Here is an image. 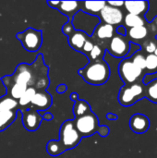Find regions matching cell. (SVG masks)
Masks as SVG:
<instances>
[{
	"label": "cell",
	"instance_id": "cell-1",
	"mask_svg": "<svg viewBox=\"0 0 157 158\" xmlns=\"http://www.w3.org/2000/svg\"><path fill=\"white\" fill-rule=\"evenodd\" d=\"M79 75L89 84L103 85L110 77V69L107 63L103 59L91 61L79 70Z\"/></svg>",
	"mask_w": 157,
	"mask_h": 158
},
{
	"label": "cell",
	"instance_id": "cell-2",
	"mask_svg": "<svg viewBox=\"0 0 157 158\" xmlns=\"http://www.w3.org/2000/svg\"><path fill=\"white\" fill-rule=\"evenodd\" d=\"M81 140V136L77 131L74 121L66 120L60 127L58 140L62 143L66 151L75 148L80 143Z\"/></svg>",
	"mask_w": 157,
	"mask_h": 158
},
{
	"label": "cell",
	"instance_id": "cell-3",
	"mask_svg": "<svg viewBox=\"0 0 157 158\" xmlns=\"http://www.w3.org/2000/svg\"><path fill=\"white\" fill-rule=\"evenodd\" d=\"M144 88L140 83L124 85L118 94V102L123 106H130L144 98Z\"/></svg>",
	"mask_w": 157,
	"mask_h": 158
},
{
	"label": "cell",
	"instance_id": "cell-4",
	"mask_svg": "<svg viewBox=\"0 0 157 158\" xmlns=\"http://www.w3.org/2000/svg\"><path fill=\"white\" fill-rule=\"evenodd\" d=\"M16 37L20 41L21 45L28 52H36L42 46L43 34L40 30L28 28L24 31L18 32Z\"/></svg>",
	"mask_w": 157,
	"mask_h": 158
},
{
	"label": "cell",
	"instance_id": "cell-5",
	"mask_svg": "<svg viewBox=\"0 0 157 158\" xmlns=\"http://www.w3.org/2000/svg\"><path fill=\"white\" fill-rule=\"evenodd\" d=\"M98 17L92 16L81 10L77 12L71 19V24L75 31H81L85 32L88 36L93 33L94 29L100 23Z\"/></svg>",
	"mask_w": 157,
	"mask_h": 158
},
{
	"label": "cell",
	"instance_id": "cell-6",
	"mask_svg": "<svg viewBox=\"0 0 157 158\" xmlns=\"http://www.w3.org/2000/svg\"><path fill=\"white\" fill-rule=\"evenodd\" d=\"M74 124L81 134V138L82 137H89L93 135L95 132H97V130L99 128V120L96 115L93 112L82 116L81 118H75Z\"/></svg>",
	"mask_w": 157,
	"mask_h": 158
},
{
	"label": "cell",
	"instance_id": "cell-7",
	"mask_svg": "<svg viewBox=\"0 0 157 158\" xmlns=\"http://www.w3.org/2000/svg\"><path fill=\"white\" fill-rule=\"evenodd\" d=\"M118 73L125 85L135 83L142 76L143 70L135 66L130 57L124 58L118 65Z\"/></svg>",
	"mask_w": 157,
	"mask_h": 158
},
{
	"label": "cell",
	"instance_id": "cell-8",
	"mask_svg": "<svg viewBox=\"0 0 157 158\" xmlns=\"http://www.w3.org/2000/svg\"><path fill=\"white\" fill-rule=\"evenodd\" d=\"M34 74H35V71L33 69V66L22 63L17 67L12 76H8V79L12 82L19 83L29 88V87H33L35 83Z\"/></svg>",
	"mask_w": 157,
	"mask_h": 158
},
{
	"label": "cell",
	"instance_id": "cell-9",
	"mask_svg": "<svg viewBox=\"0 0 157 158\" xmlns=\"http://www.w3.org/2000/svg\"><path fill=\"white\" fill-rule=\"evenodd\" d=\"M107 51L117 58H124L128 56L130 49V43L126 36L115 34L108 42Z\"/></svg>",
	"mask_w": 157,
	"mask_h": 158
},
{
	"label": "cell",
	"instance_id": "cell-10",
	"mask_svg": "<svg viewBox=\"0 0 157 158\" xmlns=\"http://www.w3.org/2000/svg\"><path fill=\"white\" fill-rule=\"evenodd\" d=\"M124 16L121 9L113 7L109 5H105V7L99 13V19L103 23L109 24L112 26L119 25L123 21Z\"/></svg>",
	"mask_w": 157,
	"mask_h": 158
},
{
	"label": "cell",
	"instance_id": "cell-11",
	"mask_svg": "<svg viewBox=\"0 0 157 158\" xmlns=\"http://www.w3.org/2000/svg\"><path fill=\"white\" fill-rule=\"evenodd\" d=\"M20 111L22 115L21 120H22L23 127L29 131H37L40 128L41 123L43 121V118L39 114V112L30 107Z\"/></svg>",
	"mask_w": 157,
	"mask_h": 158
},
{
	"label": "cell",
	"instance_id": "cell-12",
	"mask_svg": "<svg viewBox=\"0 0 157 158\" xmlns=\"http://www.w3.org/2000/svg\"><path fill=\"white\" fill-rule=\"evenodd\" d=\"M52 105V96L46 91H38L34 94L30 108H32L38 112L47 110Z\"/></svg>",
	"mask_w": 157,
	"mask_h": 158
},
{
	"label": "cell",
	"instance_id": "cell-13",
	"mask_svg": "<svg viewBox=\"0 0 157 158\" xmlns=\"http://www.w3.org/2000/svg\"><path fill=\"white\" fill-rule=\"evenodd\" d=\"M150 127V120L148 117L143 114H135L130 119V130L137 133L143 134L145 133Z\"/></svg>",
	"mask_w": 157,
	"mask_h": 158
},
{
	"label": "cell",
	"instance_id": "cell-14",
	"mask_svg": "<svg viewBox=\"0 0 157 158\" xmlns=\"http://www.w3.org/2000/svg\"><path fill=\"white\" fill-rule=\"evenodd\" d=\"M62 14L68 18V21H71L72 18L77 12L81 10V2L80 1H59V4L56 7Z\"/></svg>",
	"mask_w": 157,
	"mask_h": 158
},
{
	"label": "cell",
	"instance_id": "cell-15",
	"mask_svg": "<svg viewBox=\"0 0 157 158\" xmlns=\"http://www.w3.org/2000/svg\"><path fill=\"white\" fill-rule=\"evenodd\" d=\"M115 31L116 30L114 26L100 22L94 29L93 33L92 35L93 39L104 42V41H109L115 35Z\"/></svg>",
	"mask_w": 157,
	"mask_h": 158
},
{
	"label": "cell",
	"instance_id": "cell-16",
	"mask_svg": "<svg viewBox=\"0 0 157 158\" xmlns=\"http://www.w3.org/2000/svg\"><path fill=\"white\" fill-rule=\"evenodd\" d=\"M124 6L129 14H133L142 17H143V15L149 9L148 1H126L124 2Z\"/></svg>",
	"mask_w": 157,
	"mask_h": 158
},
{
	"label": "cell",
	"instance_id": "cell-17",
	"mask_svg": "<svg viewBox=\"0 0 157 158\" xmlns=\"http://www.w3.org/2000/svg\"><path fill=\"white\" fill-rule=\"evenodd\" d=\"M88 39H89V36L85 32L81 31H74L68 37V42L71 48H73L74 50L78 52H81L84 43Z\"/></svg>",
	"mask_w": 157,
	"mask_h": 158
},
{
	"label": "cell",
	"instance_id": "cell-18",
	"mask_svg": "<svg viewBox=\"0 0 157 158\" xmlns=\"http://www.w3.org/2000/svg\"><path fill=\"white\" fill-rule=\"evenodd\" d=\"M106 2L105 1H85L81 2V11L92 16L98 17L101 10L105 7Z\"/></svg>",
	"mask_w": 157,
	"mask_h": 158
},
{
	"label": "cell",
	"instance_id": "cell-19",
	"mask_svg": "<svg viewBox=\"0 0 157 158\" xmlns=\"http://www.w3.org/2000/svg\"><path fill=\"white\" fill-rule=\"evenodd\" d=\"M148 30L149 29L146 27V25L130 28L127 31L126 37L129 39V41L130 40L132 42L142 41V40H144L148 36Z\"/></svg>",
	"mask_w": 157,
	"mask_h": 158
},
{
	"label": "cell",
	"instance_id": "cell-20",
	"mask_svg": "<svg viewBox=\"0 0 157 158\" xmlns=\"http://www.w3.org/2000/svg\"><path fill=\"white\" fill-rule=\"evenodd\" d=\"M18 111H0V131L6 130L17 118Z\"/></svg>",
	"mask_w": 157,
	"mask_h": 158
},
{
	"label": "cell",
	"instance_id": "cell-21",
	"mask_svg": "<svg viewBox=\"0 0 157 158\" xmlns=\"http://www.w3.org/2000/svg\"><path fill=\"white\" fill-rule=\"evenodd\" d=\"M91 112H92L91 106H90V105L86 101L79 99L77 102L74 103L73 114H74L75 118H81L82 116H85V115H87V114H89Z\"/></svg>",
	"mask_w": 157,
	"mask_h": 158
},
{
	"label": "cell",
	"instance_id": "cell-22",
	"mask_svg": "<svg viewBox=\"0 0 157 158\" xmlns=\"http://www.w3.org/2000/svg\"><path fill=\"white\" fill-rule=\"evenodd\" d=\"M124 24L130 28H135V27H139V26H144L146 25V19H144V17L142 16H137V15H133V14H127L124 17Z\"/></svg>",
	"mask_w": 157,
	"mask_h": 158
},
{
	"label": "cell",
	"instance_id": "cell-23",
	"mask_svg": "<svg viewBox=\"0 0 157 158\" xmlns=\"http://www.w3.org/2000/svg\"><path fill=\"white\" fill-rule=\"evenodd\" d=\"M18 101L11 98L7 94L0 97V111H18Z\"/></svg>",
	"mask_w": 157,
	"mask_h": 158
},
{
	"label": "cell",
	"instance_id": "cell-24",
	"mask_svg": "<svg viewBox=\"0 0 157 158\" xmlns=\"http://www.w3.org/2000/svg\"><path fill=\"white\" fill-rule=\"evenodd\" d=\"M46 151L51 156H58L66 152V149L58 140H51L46 144Z\"/></svg>",
	"mask_w": 157,
	"mask_h": 158
},
{
	"label": "cell",
	"instance_id": "cell-25",
	"mask_svg": "<svg viewBox=\"0 0 157 158\" xmlns=\"http://www.w3.org/2000/svg\"><path fill=\"white\" fill-rule=\"evenodd\" d=\"M36 90L33 88V87H29L27 88V90L24 92V94H22V96L19 99L18 101V104H19V108H21V107H27L29 108L30 106V104L34 96V94H36Z\"/></svg>",
	"mask_w": 157,
	"mask_h": 158
},
{
	"label": "cell",
	"instance_id": "cell-26",
	"mask_svg": "<svg viewBox=\"0 0 157 158\" xmlns=\"http://www.w3.org/2000/svg\"><path fill=\"white\" fill-rule=\"evenodd\" d=\"M144 96L151 102L157 104V79L146 85L144 88Z\"/></svg>",
	"mask_w": 157,
	"mask_h": 158
},
{
	"label": "cell",
	"instance_id": "cell-27",
	"mask_svg": "<svg viewBox=\"0 0 157 158\" xmlns=\"http://www.w3.org/2000/svg\"><path fill=\"white\" fill-rule=\"evenodd\" d=\"M104 55H105V50L99 44H94L93 48L92 49V51L89 53V55L87 56L89 58V62H91V61H96V60L103 59Z\"/></svg>",
	"mask_w": 157,
	"mask_h": 158
},
{
	"label": "cell",
	"instance_id": "cell-28",
	"mask_svg": "<svg viewBox=\"0 0 157 158\" xmlns=\"http://www.w3.org/2000/svg\"><path fill=\"white\" fill-rule=\"evenodd\" d=\"M130 58L132 63L138 68H140L142 70L145 69V56L142 53V51L135 52Z\"/></svg>",
	"mask_w": 157,
	"mask_h": 158
},
{
	"label": "cell",
	"instance_id": "cell-29",
	"mask_svg": "<svg viewBox=\"0 0 157 158\" xmlns=\"http://www.w3.org/2000/svg\"><path fill=\"white\" fill-rule=\"evenodd\" d=\"M145 69L149 72L157 71V56L151 54L145 56Z\"/></svg>",
	"mask_w": 157,
	"mask_h": 158
},
{
	"label": "cell",
	"instance_id": "cell-30",
	"mask_svg": "<svg viewBox=\"0 0 157 158\" xmlns=\"http://www.w3.org/2000/svg\"><path fill=\"white\" fill-rule=\"evenodd\" d=\"M94 44H95L93 42V40L88 39V40L84 43V44H83V46H82V49H81V53H83L84 55L88 56L89 53H90V52L92 51V49L93 48Z\"/></svg>",
	"mask_w": 157,
	"mask_h": 158
},
{
	"label": "cell",
	"instance_id": "cell-31",
	"mask_svg": "<svg viewBox=\"0 0 157 158\" xmlns=\"http://www.w3.org/2000/svg\"><path fill=\"white\" fill-rule=\"evenodd\" d=\"M146 45H144V48H145V51L148 53V55H151V54H155V50L157 48V44L153 42V41H148L146 44Z\"/></svg>",
	"mask_w": 157,
	"mask_h": 158
},
{
	"label": "cell",
	"instance_id": "cell-32",
	"mask_svg": "<svg viewBox=\"0 0 157 158\" xmlns=\"http://www.w3.org/2000/svg\"><path fill=\"white\" fill-rule=\"evenodd\" d=\"M75 30H74V28H73V26H72V24H71V21H68L63 27H62V31H63V33L66 35V36H69L73 31H74Z\"/></svg>",
	"mask_w": 157,
	"mask_h": 158
},
{
	"label": "cell",
	"instance_id": "cell-33",
	"mask_svg": "<svg viewBox=\"0 0 157 158\" xmlns=\"http://www.w3.org/2000/svg\"><path fill=\"white\" fill-rule=\"evenodd\" d=\"M109 128L107 126H99L98 130H97V133L101 136V137H106L109 134Z\"/></svg>",
	"mask_w": 157,
	"mask_h": 158
},
{
	"label": "cell",
	"instance_id": "cell-34",
	"mask_svg": "<svg viewBox=\"0 0 157 158\" xmlns=\"http://www.w3.org/2000/svg\"><path fill=\"white\" fill-rule=\"evenodd\" d=\"M106 4L113 7H118V8H119V6H124L123 1H108V2H106Z\"/></svg>",
	"mask_w": 157,
	"mask_h": 158
},
{
	"label": "cell",
	"instance_id": "cell-35",
	"mask_svg": "<svg viewBox=\"0 0 157 158\" xmlns=\"http://www.w3.org/2000/svg\"><path fill=\"white\" fill-rule=\"evenodd\" d=\"M116 32L117 34L118 35H121V36H126L127 34V30L124 26H118L116 30Z\"/></svg>",
	"mask_w": 157,
	"mask_h": 158
},
{
	"label": "cell",
	"instance_id": "cell-36",
	"mask_svg": "<svg viewBox=\"0 0 157 158\" xmlns=\"http://www.w3.org/2000/svg\"><path fill=\"white\" fill-rule=\"evenodd\" d=\"M67 89H68V87H67L66 84H60V85H58L56 87V92L58 94H63V93H65L67 91Z\"/></svg>",
	"mask_w": 157,
	"mask_h": 158
},
{
	"label": "cell",
	"instance_id": "cell-37",
	"mask_svg": "<svg viewBox=\"0 0 157 158\" xmlns=\"http://www.w3.org/2000/svg\"><path fill=\"white\" fill-rule=\"evenodd\" d=\"M42 118H43V120H46V121H50V120H52L53 118H54V116H53V114H51V113H48V112H46L44 115H43L42 116Z\"/></svg>",
	"mask_w": 157,
	"mask_h": 158
},
{
	"label": "cell",
	"instance_id": "cell-38",
	"mask_svg": "<svg viewBox=\"0 0 157 158\" xmlns=\"http://www.w3.org/2000/svg\"><path fill=\"white\" fill-rule=\"evenodd\" d=\"M106 118L109 119V120H117L118 119V116L115 115V114H112V113H108L106 115Z\"/></svg>",
	"mask_w": 157,
	"mask_h": 158
},
{
	"label": "cell",
	"instance_id": "cell-39",
	"mask_svg": "<svg viewBox=\"0 0 157 158\" xmlns=\"http://www.w3.org/2000/svg\"><path fill=\"white\" fill-rule=\"evenodd\" d=\"M47 4L52 7V8H56L57 6V5L59 4V1H47Z\"/></svg>",
	"mask_w": 157,
	"mask_h": 158
},
{
	"label": "cell",
	"instance_id": "cell-40",
	"mask_svg": "<svg viewBox=\"0 0 157 158\" xmlns=\"http://www.w3.org/2000/svg\"><path fill=\"white\" fill-rule=\"evenodd\" d=\"M70 99L75 103V102H77L78 100H79V95H78V94L77 93H72L71 94H70Z\"/></svg>",
	"mask_w": 157,
	"mask_h": 158
},
{
	"label": "cell",
	"instance_id": "cell-41",
	"mask_svg": "<svg viewBox=\"0 0 157 158\" xmlns=\"http://www.w3.org/2000/svg\"><path fill=\"white\" fill-rule=\"evenodd\" d=\"M155 56H157V48H156V50H155Z\"/></svg>",
	"mask_w": 157,
	"mask_h": 158
}]
</instances>
